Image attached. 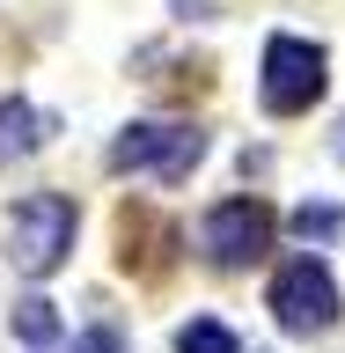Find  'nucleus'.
Instances as JSON below:
<instances>
[{
    "label": "nucleus",
    "instance_id": "obj_9",
    "mask_svg": "<svg viewBox=\"0 0 345 353\" xmlns=\"http://www.w3.org/2000/svg\"><path fill=\"white\" fill-rule=\"evenodd\" d=\"M74 353H125V339H118L110 324H88L81 339H74Z\"/></svg>",
    "mask_w": 345,
    "mask_h": 353
},
{
    "label": "nucleus",
    "instance_id": "obj_5",
    "mask_svg": "<svg viewBox=\"0 0 345 353\" xmlns=\"http://www.w3.org/2000/svg\"><path fill=\"white\" fill-rule=\"evenodd\" d=\"M264 243H272V214H264L258 199H220L213 214H206V250H213L220 272L258 265V258H264Z\"/></svg>",
    "mask_w": 345,
    "mask_h": 353
},
{
    "label": "nucleus",
    "instance_id": "obj_4",
    "mask_svg": "<svg viewBox=\"0 0 345 353\" xmlns=\"http://www.w3.org/2000/svg\"><path fill=\"white\" fill-rule=\"evenodd\" d=\"M198 154H206L198 125H125L110 148V170H154L162 184H176V176H191Z\"/></svg>",
    "mask_w": 345,
    "mask_h": 353
},
{
    "label": "nucleus",
    "instance_id": "obj_1",
    "mask_svg": "<svg viewBox=\"0 0 345 353\" xmlns=\"http://www.w3.org/2000/svg\"><path fill=\"white\" fill-rule=\"evenodd\" d=\"M74 199L66 192H30L15 206V221H8V258H15V272H30V280H44V272H59L66 250H74Z\"/></svg>",
    "mask_w": 345,
    "mask_h": 353
},
{
    "label": "nucleus",
    "instance_id": "obj_3",
    "mask_svg": "<svg viewBox=\"0 0 345 353\" xmlns=\"http://www.w3.org/2000/svg\"><path fill=\"white\" fill-rule=\"evenodd\" d=\"M272 316L294 339H316V331L338 324V280H331L324 258H286L272 272Z\"/></svg>",
    "mask_w": 345,
    "mask_h": 353
},
{
    "label": "nucleus",
    "instance_id": "obj_2",
    "mask_svg": "<svg viewBox=\"0 0 345 353\" xmlns=\"http://www.w3.org/2000/svg\"><path fill=\"white\" fill-rule=\"evenodd\" d=\"M324 81H331L324 44H309V37H272V44H264V81H258V96H264L272 118H302V110L324 96Z\"/></svg>",
    "mask_w": 345,
    "mask_h": 353
},
{
    "label": "nucleus",
    "instance_id": "obj_8",
    "mask_svg": "<svg viewBox=\"0 0 345 353\" xmlns=\"http://www.w3.org/2000/svg\"><path fill=\"white\" fill-rule=\"evenodd\" d=\"M15 331L30 339V346H52V339H59V316H52V302H44V294H30V302L15 309Z\"/></svg>",
    "mask_w": 345,
    "mask_h": 353
},
{
    "label": "nucleus",
    "instance_id": "obj_10",
    "mask_svg": "<svg viewBox=\"0 0 345 353\" xmlns=\"http://www.w3.org/2000/svg\"><path fill=\"white\" fill-rule=\"evenodd\" d=\"M294 228H302V236H331V228H338V206H302Z\"/></svg>",
    "mask_w": 345,
    "mask_h": 353
},
{
    "label": "nucleus",
    "instance_id": "obj_7",
    "mask_svg": "<svg viewBox=\"0 0 345 353\" xmlns=\"http://www.w3.org/2000/svg\"><path fill=\"white\" fill-rule=\"evenodd\" d=\"M176 353H242V346H236V331H228V324L198 316V324H184V331H176Z\"/></svg>",
    "mask_w": 345,
    "mask_h": 353
},
{
    "label": "nucleus",
    "instance_id": "obj_6",
    "mask_svg": "<svg viewBox=\"0 0 345 353\" xmlns=\"http://www.w3.org/2000/svg\"><path fill=\"white\" fill-rule=\"evenodd\" d=\"M44 132H52V118H44L37 103H22V96H8L0 103V162H15V154H37Z\"/></svg>",
    "mask_w": 345,
    "mask_h": 353
}]
</instances>
